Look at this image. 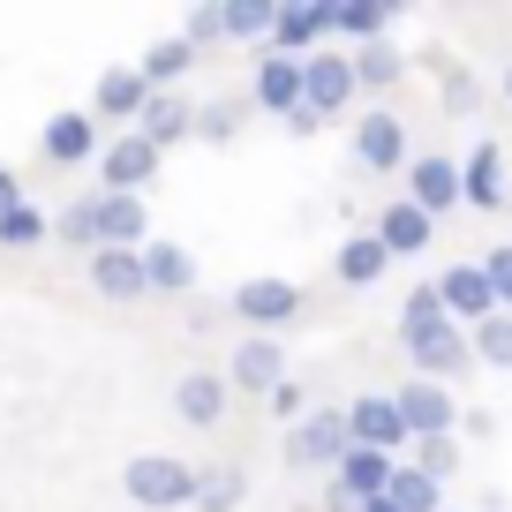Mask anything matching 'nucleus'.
Returning <instances> with one entry per match:
<instances>
[{
  "instance_id": "f257e3e1",
  "label": "nucleus",
  "mask_w": 512,
  "mask_h": 512,
  "mask_svg": "<svg viewBox=\"0 0 512 512\" xmlns=\"http://www.w3.org/2000/svg\"><path fill=\"white\" fill-rule=\"evenodd\" d=\"M121 490L136 512H181L196 505V490H204V467L174 460V452H136V460L121 467Z\"/></svg>"
},
{
  "instance_id": "f03ea898",
  "label": "nucleus",
  "mask_w": 512,
  "mask_h": 512,
  "mask_svg": "<svg viewBox=\"0 0 512 512\" xmlns=\"http://www.w3.org/2000/svg\"><path fill=\"white\" fill-rule=\"evenodd\" d=\"M226 309H234L249 332L279 339L294 317H302V287H294V279H279V272H256V279H241V287L226 294Z\"/></svg>"
},
{
  "instance_id": "7ed1b4c3",
  "label": "nucleus",
  "mask_w": 512,
  "mask_h": 512,
  "mask_svg": "<svg viewBox=\"0 0 512 512\" xmlns=\"http://www.w3.org/2000/svg\"><path fill=\"white\" fill-rule=\"evenodd\" d=\"M407 347V369L415 377H430V384H452V377H467V362H475V339H467V324H430V332H407L400 339Z\"/></svg>"
},
{
  "instance_id": "20e7f679",
  "label": "nucleus",
  "mask_w": 512,
  "mask_h": 512,
  "mask_svg": "<svg viewBox=\"0 0 512 512\" xmlns=\"http://www.w3.org/2000/svg\"><path fill=\"white\" fill-rule=\"evenodd\" d=\"M347 407H309L287 430V467H339L347 460Z\"/></svg>"
},
{
  "instance_id": "39448f33",
  "label": "nucleus",
  "mask_w": 512,
  "mask_h": 512,
  "mask_svg": "<svg viewBox=\"0 0 512 512\" xmlns=\"http://www.w3.org/2000/svg\"><path fill=\"white\" fill-rule=\"evenodd\" d=\"M392 407H400V422H407V445H415V437H452V422H460L452 384H430V377H407L400 392H392Z\"/></svg>"
},
{
  "instance_id": "423d86ee",
  "label": "nucleus",
  "mask_w": 512,
  "mask_h": 512,
  "mask_svg": "<svg viewBox=\"0 0 512 512\" xmlns=\"http://www.w3.org/2000/svg\"><path fill=\"white\" fill-rule=\"evenodd\" d=\"M354 91H362V83H354V53H309L302 61V106L317 113V121L347 113Z\"/></svg>"
},
{
  "instance_id": "0eeeda50",
  "label": "nucleus",
  "mask_w": 512,
  "mask_h": 512,
  "mask_svg": "<svg viewBox=\"0 0 512 512\" xmlns=\"http://www.w3.org/2000/svg\"><path fill=\"white\" fill-rule=\"evenodd\" d=\"M98 166H106V196H144L151 181H159V166H166V151H151L136 128L128 136H113L106 151H98Z\"/></svg>"
},
{
  "instance_id": "6e6552de",
  "label": "nucleus",
  "mask_w": 512,
  "mask_h": 512,
  "mask_svg": "<svg viewBox=\"0 0 512 512\" xmlns=\"http://www.w3.org/2000/svg\"><path fill=\"white\" fill-rule=\"evenodd\" d=\"M347 437L400 460V452H407V422H400V407H392V392H354V400H347Z\"/></svg>"
},
{
  "instance_id": "1a4fd4ad",
  "label": "nucleus",
  "mask_w": 512,
  "mask_h": 512,
  "mask_svg": "<svg viewBox=\"0 0 512 512\" xmlns=\"http://www.w3.org/2000/svg\"><path fill=\"white\" fill-rule=\"evenodd\" d=\"M226 384H241V392H256V400H272L279 384H287V347L264 332H249L234 354H226Z\"/></svg>"
},
{
  "instance_id": "9d476101",
  "label": "nucleus",
  "mask_w": 512,
  "mask_h": 512,
  "mask_svg": "<svg viewBox=\"0 0 512 512\" xmlns=\"http://www.w3.org/2000/svg\"><path fill=\"white\" fill-rule=\"evenodd\" d=\"M324 38H332V8H324V0H287L272 16V53H287V61L324 53Z\"/></svg>"
},
{
  "instance_id": "9b49d317",
  "label": "nucleus",
  "mask_w": 512,
  "mask_h": 512,
  "mask_svg": "<svg viewBox=\"0 0 512 512\" xmlns=\"http://www.w3.org/2000/svg\"><path fill=\"white\" fill-rule=\"evenodd\" d=\"M437 302H445V317L467 324V332L497 317V294H490V272H482V264H452V272H437Z\"/></svg>"
},
{
  "instance_id": "f8f14e48",
  "label": "nucleus",
  "mask_w": 512,
  "mask_h": 512,
  "mask_svg": "<svg viewBox=\"0 0 512 512\" xmlns=\"http://www.w3.org/2000/svg\"><path fill=\"white\" fill-rule=\"evenodd\" d=\"M354 166L362 174H400L407 166V121L400 113H362L354 121Z\"/></svg>"
},
{
  "instance_id": "ddd939ff",
  "label": "nucleus",
  "mask_w": 512,
  "mask_h": 512,
  "mask_svg": "<svg viewBox=\"0 0 512 512\" xmlns=\"http://www.w3.org/2000/svg\"><path fill=\"white\" fill-rule=\"evenodd\" d=\"M407 204H422L430 219H445V211L460 204V159H445V151L407 159Z\"/></svg>"
},
{
  "instance_id": "4468645a",
  "label": "nucleus",
  "mask_w": 512,
  "mask_h": 512,
  "mask_svg": "<svg viewBox=\"0 0 512 512\" xmlns=\"http://www.w3.org/2000/svg\"><path fill=\"white\" fill-rule=\"evenodd\" d=\"M460 204H467V211H505V204H512V189H505V151H497V144H475V151H467V166H460Z\"/></svg>"
},
{
  "instance_id": "2eb2a0df",
  "label": "nucleus",
  "mask_w": 512,
  "mask_h": 512,
  "mask_svg": "<svg viewBox=\"0 0 512 512\" xmlns=\"http://www.w3.org/2000/svg\"><path fill=\"white\" fill-rule=\"evenodd\" d=\"M136 136H144L151 151H174V144H189L196 136V106L181 91H151V106L136 113Z\"/></svg>"
},
{
  "instance_id": "dca6fc26",
  "label": "nucleus",
  "mask_w": 512,
  "mask_h": 512,
  "mask_svg": "<svg viewBox=\"0 0 512 512\" xmlns=\"http://www.w3.org/2000/svg\"><path fill=\"white\" fill-rule=\"evenodd\" d=\"M369 234L384 241V256H422V249L437 241V219H430L422 204H407V196H400V204L377 211V226H369Z\"/></svg>"
},
{
  "instance_id": "f3484780",
  "label": "nucleus",
  "mask_w": 512,
  "mask_h": 512,
  "mask_svg": "<svg viewBox=\"0 0 512 512\" xmlns=\"http://www.w3.org/2000/svg\"><path fill=\"white\" fill-rule=\"evenodd\" d=\"M249 98L264 113H302V61H287V53H256V83H249Z\"/></svg>"
},
{
  "instance_id": "a211bd4d",
  "label": "nucleus",
  "mask_w": 512,
  "mask_h": 512,
  "mask_svg": "<svg viewBox=\"0 0 512 512\" xmlns=\"http://www.w3.org/2000/svg\"><path fill=\"white\" fill-rule=\"evenodd\" d=\"M38 151H46L53 166H91L98 159V121L91 113H53V121L38 128Z\"/></svg>"
},
{
  "instance_id": "6ab92c4d",
  "label": "nucleus",
  "mask_w": 512,
  "mask_h": 512,
  "mask_svg": "<svg viewBox=\"0 0 512 512\" xmlns=\"http://www.w3.org/2000/svg\"><path fill=\"white\" fill-rule=\"evenodd\" d=\"M392 467H400V460H392V452H369V445H347V460L332 467V482H339V490L354 497V505H377V497L392 490Z\"/></svg>"
},
{
  "instance_id": "aec40b11",
  "label": "nucleus",
  "mask_w": 512,
  "mask_h": 512,
  "mask_svg": "<svg viewBox=\"0 0 512 512\" xmlns=\"http://www.w3.org/2000/svg\"><path fill=\"white\" fill-rule=\"evenodd\" d=\"M144 241H151L144 196H106L98 189V249H144Z\"/></svg>"
},
{
  "instance_id": "412c9836",
  "label": "nucleus",
  "mask_w": 512,
  "mask_h": 512,
  "mask_svg": "<svg viewBox=\"0 0 512 512\" xmlns=\"http://www.w3.org/2000/svg\"><path fill=\"white\" fill-rule=\"evenodd\" d=\"M91 287L106 302H144L151 279H144V249H98L91 256Z\"/></svg>"
},
{
  "instance_id": "4be33fe9",
  "label": "nucleus",
  "mask_w": 512,
  "mask_h": 512,
  "mask_svg": "<svg viewBox=\"0 0 512 512\" xmlns=\"http://www.w3.org/2000/svg\"><path fill=\"white\" fill-rule=\"evenodd\" d=\"M144 106H151V83L136 76V68H106L98 91H91V121H128V128H136Z\"/></svg>"
},
{
  "instance_id": "5701e85b",
  "label": "nucleus",
  "mask_w": 512,
  "mask_h": 512,
  "mask_svg": "<svg viewBox=\"0 0 512 512\" xmlns=\"http://www.w3.org/2000/svg\"><path fill=\"white\" fill-rule=\"evenodd\" d=\"M174 415L189 422V430H219V422H226V377L189 369V377L174 384Z\"/></svg>"
},
{
  "instance_id": "b1692460",
  "label": "nucleus",
  "mask_w": 512,
  "mask_h": 512,
  "mask_svg": "<svg viewBox=\"0 0 512 512\" xmlns=\"http://www.w3.org/2000/svg\"><path fill=\"white\" fill-rule=\"evenodd\" d=\"M332 272H339V287H377V279L392 272V256H384L377 234H347L332 249Z\"/></svg>"
},
{
  "instance_id": "393cba45",
  "label": "nucleus",
  "mask_w": 512,
  "mask_h": 512,
  "mask_svg": "<svg viewBox=\"0 0 512 512\" xmlns=\"http://www.w3.org/2000/svg\"><path fill=\"white\" fill-rule=\"evenodd\" d=\"M144 279H151V294H189L196 256L181 249V241H144Z\"/></svg>"
},
{
  "instance_id": "a878e982",
  "label": "nucleus",
  "mask_w": 512,
  "mask_h": 512,
  "mask_svg": "<svg viewBox=\"0 0 512 512\" xmlns=\"http://www.w3.org/2000/svg\"><path fill=\"white\" fill-rule=\"evenodd\" d=\"M332 38L384 46V38H392V8H384V0H339V8H332Z\"/></svg>"
},
{
  "instance_id": "bb28decb",
  "label": "nucleus",
  "mask_w": 512,
  "mask_h": 512,
  "mask_svg": "<svg viewBox=\"0 0 512 512\" xmlns=\"http://www.w3.org/2000/svg\"><path fill=\"white\" fill-rule=\"evenodd\" d=\"M196 61H204V53H196V46H189V38H159V46H151V53H144V61H136V76H144V83H151V91H174V83H181V76H189V68H196Z\"/></svg>"
},
{
  "instance_id": "cd10ccee",
  "label": "nucleus",
  "mask_w": 512,
  "mask_h": 512,
  "mask_svg": "<svg viewBox=\"0 0 512 512\" xmlns=\"http://www.w3.org/2000/svg\"><path fill=\"white\" fill-rule=\"evenodd\" d=\"M384 497H392V505H400V512H445V482H430V475H422V467H392V490H384Z\"/></svg>"
},
{
  "instance_id": "c85d7f7f",
  "label": "nucleus",
  "mask_w": 512,
  "mask_h": 512,
  "mask_svg": "<svg viewBox=\"0 0 512 512\" xmlns=\"http://www.w3.org/2000/svg\"><path fill=\"white\" fill-rule=\"evenodd\" d=\"M400 76H407V53L392 46V38H384V46H362V53H354V83H362V91H392Z\"/></svg>"
},
{
  "instance_id": "c756f323",
  "label": "nucleus",
  "mask_w": 512,
  "mask_h": 512,
  "mask_svg": "<svg viewBox=\"0 0 512 512\" xmlns=\"http://www.w3.org/2000/svg\"><path fill=\"white\" fill-rule=\"evenodd\" d=\"M241 497H249V475H241V467H204L196 512H241Z\"/></svg>"
},
{
  "instance_id": "7c9ffc66",
  "label": "nucleus",
  "mask_w": 512,
  "mask_h": 512,
  "mask_svg": "<svg viewBox=\"0 0 512 512\" xmlns=\"http://www.w3.org/2000/svg\"><path fill=\"white\" fill-rule=\"evenodd\" d=\"M53 241H68V249H91V256H98V196H76V204H61V219H53Z\"/></svg>"
},
{
  "instance_id": "2f4dec72",
  "label": "nucleus",
  "mask_w": 512,
  "mask_h": 512,
  "mask_svg": "<svg viewBox=\"0 0 512 512\" xmlns=\"http://www.w3.org/2000/svg\"><path fill=\"white\" fill-rule=\"evenodd\" d=\"M407 467H422L430 482H452L460 475V437H415V445H407Z\"/></svg>"
},
{
  "instance_id": "473e14b6",
  "label": "nucleus",
  "mask_w": 512,
  "mask_h": 512,
  "mask_svg": "<svg viewBox=\"0 0 512 512\" xmlns=\"http://www.w3.org/2000/svg\"><path fill=\"white\" fill-rule=\"evenodd\" d=\"M219 16H226V38H272V0H219Z\"/></svg>"
},
{
  "instance_id": "72a5a7b5",
  "label": "nucleus",
  "mask_w": 512,
  "mask_h": 512,
  "mask_svg": "<svg viewBox=\"0 0 512 512\" xmlns=\"http://www.w3.org/2000/svg\"><path fill=\"white\" fill-rule=\"evenodd\" d=\"M241 121H249L241 98H211V106H196V136H204V144H234Z\"/></svg>"
},
{
  "instance_id": "f704fd0d",
  "label": "nucleus",
  "mask_w": 512,
  "mask_h": 512,
  "mask_svg": "<svg viewBox=\"0 0 512 512\" xmlns=\"http://www.w3.org/2000/svg\"><path fill=\"white\" fill-rule=\"evenodd\" d=\"M467 339H475V362L482 369H512V317H505V309H497L490 324H475Z\"/></svg>"
},
{
  "instance_id": "c9c22d12",
  "label": "nucleus",
  "mask_w": 512,
  "mask_h": 512,
  "mask_svg": "<svg viewBox=\"0 0 512 512\" xmlns=\"http://www.w3.org/2000/svg\"><path fill=\"white\" fill-rule=\"evenodd\" d=\"M46 234H53V226H46V211H38V204H16L8 219H0V249H38Z\"/></svg>"
},
{
  "instance_id": "e433bc0d",
  "label": "nucleus",
  "mask_w": 512,
  "mask_h": 512,
  "mask_svg": "<svg viewBox=\"0 0 512 512\" xmlns=\"http://www.w3.org/2000/svg\"><path fill=\"white\" fill-rule=\"evenodd\" d=\"M430 324H445L437 279H430V287H407V302H400V339H407V332H430Z\"/></svg>"
},
{
  "instance_id": "4c0bfd02",
  "label": "nucleus",
  "mask_w": 512,
  "mask_h": 512,
  "mask_svg": "<svg viewBox=\"0 0 512 512\" xmlns=\"http://www.w3.org/2000/svg\"><path fill=\"white\" fill-rule=\"evenodd\" d=\"M482 272H490V294H497V309L512 317V241H497V249L482 256Z\"/></svg>"
},
{
  "instance_id": "58836bf2",
  "label": "nucleus",
  "mask_w": 512,
  "mask_h": 512,
  "mask_svg": "<svg viewBox=\"0 0 512 512\" xmlns=\"http://www.w3.org/2000/svg\"><path fill=\"white\" fill-rule=\"evenodd\" d=\"M181 38H189L196 53H204V46H219V38H226V16H219V8H189V23H181Z\"/></svg>"
},
{
  "instance_id": "ea45409f",
  "label": "nucleus",
  "mask_w": 512,
  "mask_h": 512,
  "mask_svg": "<svg viewBox=\"0 0 512 512\" xmlns=\"http://www.w3.org/2000/svg\"><path fill=\"white\" fill-rule=\"evenodd\" d=\"M264 407H272V415H279V430H294V422H302L309 415V392H302V384H279V392H272V400H264Z\"/></svg>"
},
{
  "instance_id": "a19ab883",
  "label": "nucleus",
  "mask_w": 512,
  "mask_h": 512,
  "mask_svg": "<svg viewBox=\"0 0 512 512\" xmlns=\"http://www.w3.org/2000/svg\"><path fill=\"white\" fill-rule=\"evenodd\" d=\"M445 106H452V113H475V76L445 68Z\"/></svg>"
},
{
  "instance_id": "79ce46f5",
  "label": "nucleus",
  "mask_w": 512,
  "mask_h": 512,
  "mask_svg": "<svg viewBox=\"0 0 512 512\" xmlns=\"http://www.w3.org/2000/svg\"><path fill=\"white\" fill-rule=\"evenodd\" d=\"M16 204H31V196H23V181H16V166H0V219H8V211Z\"/></svg>"
},
{
  "instance_id": "37998d69",
  "label": "nucleus",
  "mask_w": 512,
  "mask_h": 512,
  "mask_svg": "<svg viewBox=\"0 0 512 512\" xmlns=\"http://www.w3.org/2000/svg\"><path fill=\"white\" fill-rule=\"evenodd\" d=\"M324 505H332V512H362V505H354L347 490H339V482H324Z\"/></svg>"
},
{
  "instance_id": "c03bdc74",
  "label": "nucleus",
  "mask_w": 512,
  "mask_h": 512,
  "mask_svg": "<svg viewBox=\"0 0 512 512\" xmlns=\"http://www.w3.org/2000/svg\"><path fill=\"white\" fill-rule=\"evenodd\" d=\"M362 512H400V505H392V497H377V505H362Z\"/></svg>"
},
{
  "instance_id": "a18cd8bd",
  "label": "nucleus",
  "mask_w": 512,
  "mask_h": 512,
  "mask_svg": "<svg viewBox=\"0 0 512 512\" xmlns=\"http://www.w3.org/2000/svg\"><path fill=\"white\" fill-rule=\"evenodd\" d=\"M505 98H512V68H505Z\"/></svg>"
},
{
  "instance_id": "49530a36",
  "label": "nucleus",
  "mask_w": 512,
  "mask_h": 512,
  "mask_svg": "<svg viewBox=\"0 0 512 512\" xmlns=\"http://www.w3.org/2000/svg\"><path fill=\"white\" fill-rule=\"evenodd\" d=\"M445 512H452V505H445Z\"/></svg>"
}]
</instances>
